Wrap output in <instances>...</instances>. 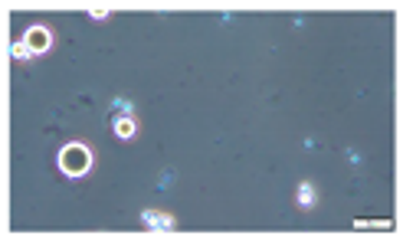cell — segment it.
Instances as JSON below:
<instances>
[{
	"label": "cell",
	"instance_id": "6da1fadb",
	"mask_svg": "<svg viewBox=\"0 0 403 239\" xmlns=\"http://www.w3.org/2000/svg\"><path fill=\"white\" fill-rule=\"evenodd\" d=\"M59 167L69 177H82V174L92 167V154H89L86 144H69V147H62V154H59Z\"/></svg>",
	"mask_w": 403,
	"mask_h": 239
},
{
	"label": "cell",
	"instance_id": "7a4b0ae2",
	"mask_svg": "<svg viewBox=\"0 0 403 239\" xmlns=\"http://www.w3.org/2000/svg\"><path fill=\"white\" fill-rule=\"evenodd\" d=\"M23 43L30 46L33 53H43V49H50L53 36H50V30H46V26H30V30H26V36H23Z\"/></svg>",
	"mask_w": 403,
	"mask_h": 239
},
{
	"label": "cell",
	"instance_id": "3957f363",
	"mask_svg": "<svg viewBox=\"0 0 403 239\" xmlns=\"http://www.w3.org/2000/svg\"><path fill=\"white\" fill-rule=\"evenodd\" d=\"M115 135H118V138L135 135V122H131V118H118V122H115Z\"/></svg>",
	"mask_w": 403,
	"mask_h": 239
},
{
	"label": "cell",
	"instance_id": "277c9868",
	"mask_svg": "<svg viewBox=\"0 0 403 239\" xmlns=\"http://www.w3.org/2000/svg\"><path fill=\"white\" fill-rule=\"evenodd\" d=\"M144 220L154 223V229H171V216H161V213H144Z\"/></svg>",
	"mask_w": 403,
	"mask_h": 239
},
{
	"label": "cell",
	"instance_id": "5b68a950",
	"mask_svg": "<svg viewBox=\"0 0 403 239\" xmlns=\"http://www.w3.org/2000/svg\"><path fill=\"white\" fill-rule=\"evenodd\" d=\"M298 203H302V207H311V203H315V190H311L308 184L298 187Z\"/></svg>",
	"mask_w": 403,
	"mask_h": 239
},
{
	"label": "cell",
	"instance_id": "8992f818",
	"mask_svg": "<svg viewBox=\"0 0 403 239\" xmlns=\"http://www.w3.org/2000/svg\"><path fill=\"white\" fill-rule=\"evenodd\" d=\"M357 229H390V220H377V223H367V220H357L354 223Z\"/></svg>",
	"mask_w": 403,
	"mask_h": 239
},
{
	"label": "cell",
	"instance_id": "52a82bcc",
	"mask_svg": "<svg viewBox=\"0 0 403 239\" xmlns=\"http://www.w3.org/2000/svg\"><path fill=\"white\" fill-rule=\"evenodd\" d=\"M13 56H17V59H30V56H33V49L26 46V43H17V46H13Z\"/></svg>",
	"mask_w": 403,
	"mask_h": 239
}]
</instances>
